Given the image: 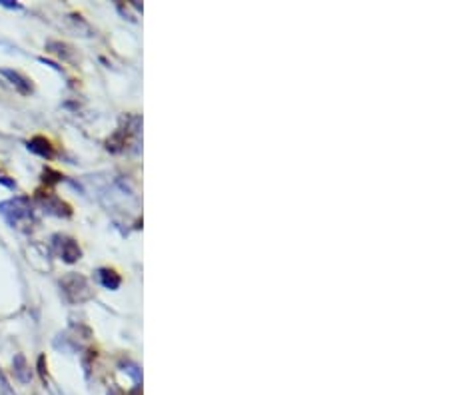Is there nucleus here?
Segmentation results:
<instances>
[{"instance_id":"nucleus-1","label":"nucleus","mask_w":449,"mask_h":395,"mask_svg":"<svg viewBox=\"0 0 449 395\" xmlns=\"http://www.w3.org/2000/svg\"><path fill=\"white\" fill-rule=\"evenodd\" d=\"M60 288L64 291L67 300L70 303H82L86 300L92 298V290H90V284L88 279L80 274H70L62 282H60Z\"/></svg>"},{"instance_id":"nucleus-2","label":"nucleus","mask_w":449,"mask_h":395,"mask_svg":"<svg viewBox=\"0 0 449 395\" xmlns=\"http://www.w3.org/2000/svg\"><path fill=\"white\" fill-rule=\"evenodd\" d=\"M0 214L4 216V220L11 226H16L18 222L30 218V208H28L27 200L16 198V200H6L0 202Z\"/></svg>"},{"instance_id":"nucleus-3","label":"nucleus","mask_w":449,"mask_h":395,"mask_svg":"<svg viewBox=\"0 0 449 395\" xmlns=\"http://www.w3.org/2000/svg\"><path fill=\"white\" fill-rule=\"evenodd\" d=\"M0 74L4 76V78L8 80L11 84H13L14 88L18 90L20 94H30L34 88H32V82L27 78V76H22L20 72H16V70H11V68H2L0 70Z\"/></svg>"},{"instance_id":"nucleus-4","label":"nucleus","mask_w":449,"mask_h":395,"mask_svg":"<svg viewBox=\"0 0 449 395\" xmlns=\"http://www.w3.org/2000/svg\"><path fill=\"white\" fill-rule=\"evenodd\" d=\"M60 254H62L64 262H68V263H74L76 260H80V256H82L78 244H76L72 237H62V244H60Z\"/></svg>"},{"instance_id":"nucleus-5","label":"nucleus","mask_w":449,"mask_h":395,"mask_svg":"<svg viewBox=\"0 0 449 395\" xmlns=\"http://www.w3.org/2000/svg\"><path fill=\"white\" fill-rule=\"evenodd\" d=\"M28 150H30V152H34V154H39V156H42V158H53L54 156L53 144H50L46 138H42V136L32 138V140L28 142Z\"/></svg>"},{"instance_id":"nucleus-6","label":"nucleus","mask_w":449,"mask_h":395,"mask_svg":"<svg viewBox=\"0 0 449 395\" xmlns=\"http://www.w3.org/2000/svg\"><path fill=\"white\" fill-rule=\"evenodd\" d=\"M13 368H14V377L18 380V382L22 383H28L30 380H32V373H30V369H28V363L27 359H25V356H14L13 359Z\"/></svg>"},{"instance_id":"nucleus-7","label":"nucleus","mask_w":449,"mask_h":395,"mask_svg":"<svg viewBox=\"0 0 449 395\" xmlns=\"http://www.w3.org/2000/svg\"><path fill=\"white\" fill-rule=\"evenodd\" d=\"M42 204H44V208L48 212H53L56 216H70V208H68L64 202H60L58 198H46V200H42Z\"/></svg>"},{"instance_id":"nucleus-8","label":"nucleus","mask_w":449,"mask_h":395,"mask_svg":"<svg viewBox=\"0 0 449 395\" xmlns=\"http://www.w3.org/2000/svg\"><path fill=\"white\" fill-rule=\"evenodd\" d=\"M98 277H100L102 286L108 288V290H116L120 286V276L114 270H100V272H98Z\"/></svg>"},{"instance_id":"nucleus-9","label":"nucleus","mask_w":449,"mask_h":395,"mask_svg":"<svg viewBox=\"0 0 449 395\" xmlns=\"http://www.w3.org/2000/svg\"><path fill=\"white\" fill-rule=\"evenodd\" d=\"M0 395H16L14 394L13 385L11 382L6 380V375H4V371L0 369Z\"/></svg>"},{"instance_id":"nucleus-10","label":"nucleus","mask_w":449,"mask_h":395,"mask_svg":"<svg viewBox=\"0 0 449 395\" xmlns=\"http://www.w3.org/2000/svg\"><path fill=\"white\" fill-rule=\"evenodd\" d=\"M0 4L6 6V8H20V4H16L13 0H0Z\"/></svg>"}]
</instances>
